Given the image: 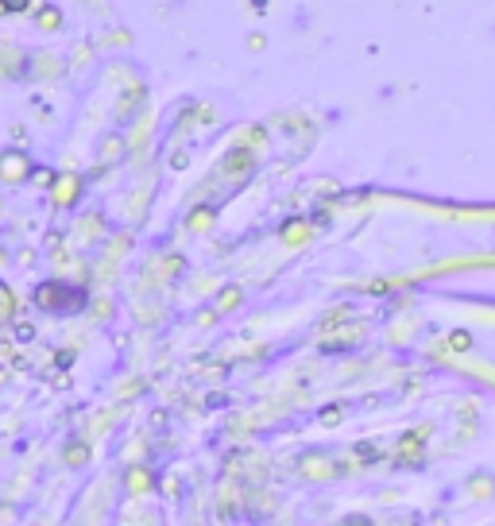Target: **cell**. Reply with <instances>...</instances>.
Segmentation results:
<instances>
[]
</instances>
